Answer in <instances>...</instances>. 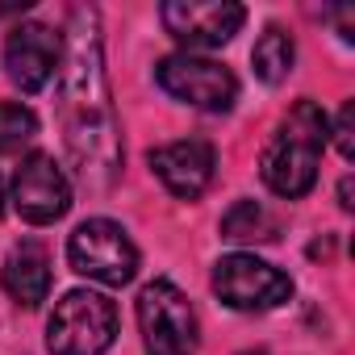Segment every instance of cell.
<instances>
[{
	"mask_svg": "<svg viewBox=\"0 0 355 355\" xmlns=\"http://www.w3.org/2000/svg\"><path fill=\"white\" fill-rule=\"evenodd\" d=\"M0 214H5V184H0Z\"/></svg>",
	"mask_w": 355,
	"mask_h": 355,
	"instance_id": "obj_19",
	"label": "cell"
},
{
	"mask_svg": "<svg viewBox=\"0 0 355 355\" xmlns=\"http://www.w3.org/2000/svg\"><path fill=\"white\" fill-rule=\"evenodd\" d=\"M117 338V309L109 297L92 288L67 293L46 326V347L51 355H105Z\"/></svg>",
	"mask_w": 355,
	"mask_h": 355,
	"instance_id": "obj_3",
	"label": "cell"
},
{
	"mask_svg": "<svg viewBox=\"0 0 355 355\" xmlns=\"http://www.w3.org/2000/svg\"><path fill=\"white\" fill-rule=\"evenodd\" d=\"M63 138L80 184L92 193L113 189L121 175V134L105 84L101 17L88 5L71 9L63 46Z\"/></svg>",
	"mask_w": 355,
	"mask_h": 355,
	"instance_id": "obj_1",
	"label": "cell"
},
{
	"mask_svg": "<svg viewBox=\"0 0 355 355\" xmlns=\"http://www.w3.org/2000/svg\"><path fill=\"white\" fill-rule=\"evenodd\" d=\"M338 205H343V209L355 205V201H351V175H343V184H338Z\"/></svg>",
	"mask_w": 355,
	"mask_h": 355,
	"instance_id": "obj_17",
	"label": "cell"
},
{
	"mask_svg": "<svg viewBox=\"0 0 355 355\" xmlns=\"http://www.w3.org/2000/svg\"><path fill=\"white\" fill-rule=\"evenodd\" d=\"M30 0H21V5H0V17H13V13H26Z\"/></svg>",
	"mask_w": 355,
	"mask_h": 355,
	"instance_id": "obj_18",
	"label": "cell"
},
{
	"mask_svg": "<svg viewBox=\"0 0 355 355\" xmlns=\"http://www.w3.org/2000/svg\"><path fill=\"white\" fill-rule=\"evenodd\" d=\"M5 288L26 309H38L46 301V293H51V255H46L42 243L26 239V243H17L9 251V259H5Z\"/></svg>",
	"mask_w": 355,
	"mask_h": 355,
	"instance_id": "obj_12",
	"label": "cell"
},
{
	"mask_svg": "<svg viewBox=\"0 0 355 355\" xmlns=\"http://www.w3.org/2000/svg\"><path fill=\"white\" fill-rule=\"evenodd\" d=\"M38 138V117L34 109L17 105V101H0V155H17L21 146H30Z\"/></svg>",
	"mask_w": 355,
	"mask_h": 355,
	"instance_id": "obj_15",
	"label": "cell"
},
{
	"mask_svg": "<svg viewBox=\"0 0 355 355\" xmlns=\"http://www.w3.org/2000/svg\"><path fill=\"white\" fill-rule=\"evenodd\" d=\"M326 134H330V121L318 101H297L288 109V117L276 125V134L259 159V175L276 197L297 201L313 189L318 163L326 150Z\"/></svg>",
	"mask_w": 355,
	"mask_h": 355,
	"instance_id": "obj_2",
	"label": "cell"
},
{
	"mask_svg": "<svg viewBox=\"0 0 355 355\" xmlns=\"http://www.w3.org/2000/svg\"><path fill=\"white\" fill-rule=\"evenodd\" d=\"M150 167L155 175L175 193V197H201L214 180V167H218V155L205 138H180V142H167V146H155L150 150Z\"/></svg>",
	"mask_w": 355,
	"mask_h": 355,
	"instance_id": "obj_11",
	"label": "cell"
},
{
	"mask_svg": "<svg viewBox=\"0 0 355 355\" xmlns=\"http://www.w3.org/2000/svg\"><path fill=\"white\" fill-rule=\"evenodd\" d=\"M351 101L343 105V113H338V125H334V138H338V150H343V159H351L355 155V134H351Z\"/></svg>",
	"mask_w": 355,
	"mask_h": 355,
	"instance_id": "obj_16",
	"label": "cell"
},
{
	"mask_svg": "<svg viewBox=\"0 0 355 355\" xmlns=\"http://www.w3.org/2000/svg\"><path fill=\"white\" fill-rule=\"evenodd\" d=\"M293 59H297V46H293V38L284 34V30H268L259 42H255V51H251V63H255V76L263 80V84H280L288 71H293Z\"/></svg>",
	"mask_w": 355,
	"mask_h": 355,
	"instance_id": "obj_13",
	"label": "cell"
},
{
	"mask_svg": "<svg viewBox=\"0 0 355 355\" xmlns=\"http://www.w3.org/2000/svg\"><path fill=\"white\" fill-rule=\"evenodd\" d=\"M138 326L146 355H197V313L171 280H150L138 293Z\"/></svg>",
	"mask_w": 355,
	"mask_h": 355,
	"instance_id": "obj_4",
	"label": "cell"
},
{
	"mask_svg": "<svg viewBox=\"0 0 355 355\" xmlns=\"http://www.w3.org/2000/svg\"><path fill=\"white\" fill-rule=\"evenodd\" d=\"M159 84L167 96L184 101L193 109H205V113H226L234 101H239V80L230 67L214 63V59H197V55H171L155 67Z\"/></svg>",
	"mask_w": 355,
	"mask_h": 355,
	"instance_id": "obj_6",
	"label": "cell"
},
{
	"mask_svg": "<svg viewBox=\"0 0 355 355\" xmlns=\"http://www.w3.org/2000/svg\"><path fill=\"white\" fill-rule=\"evenodd\" d=\"M243 355H268V351H243Z\"/></svg>",
	"mask_w": 355,
	"mask_h": 355,
	"instance_id": "obj_20",
	"label": "cell"
},
{
	"mask_svg": "<svg viewBox=\"0 0 355 355\" xmlns=\"http://www.w3.org/2000/svg\"><path fill=\"white\" fill-rule=\"evenodd\" d=\"M214 293L230 309L263 313V309H276L293 297V280L255 255H226L214 268Z\"/></svg>",
	"mask_w": 355,
	"mask_h": 355,
	"instance_id": "obj_7",
	"label": "cell"
},
{
	"mask_svg": "<svg viewBox=\"0 0 355 355\" xmlns=\"http://www.w3.org/2000/svg\"><path fill=\"white\" fill-rule=\"evenodd\" d=\"M63 59V42L51 26H38V21H26L9 34L5 42V67H9V80L21 88V92H42L55 76Z\"/></svg>",
	"mask_w": 355,
	"mask_h": 355,
	"instance_id": "obj_10",
	"label": "cell"
},
{
	"mask_svg": "<svg viewBox=\"0 0 355 355\" xmlns=\"http://www.w3.org/2000/svg\"><path fill=\"white\" fill-rule=\"evenodd\" d=\"M13 205L30 226H51L71 209V184L51 155H30L13 175Z\"/></svg>",
	"mask_w": 355,
	"mask_h": 355,
	"instance_id": "obj_9",
	"label": "cell"
},
{
	"mask_svg": "<svg viewBox=\"0 0 355 355\" xmlns=\"http://www.w3.org/2000/svg\"><path fill=\"white\" fill-rule=\"evenodd\" d=\"M247 21V9L234 0H171L163 5V26L175 42L189 51H214L226 46Z\"/></svg>",
	"mask_w": 355,
	"mask_h": 355,
	"instance_id": "obj_8",
	"label": "cell"
},
{
	"mask_svg": "<svg viewBox=\"0 0 355 355\" xmlns=\"http://www.w3.org/2000/svg\"><path fill=\"white\" fill-rule=\"evenodd\" d=\"M222 234L230 243H272L276 239V222L263 205L255 201H239L226 218H222Z\"/></svg>",
	"mask_w": 355,
	"mask_h": 355,
	"instance_id": "obj_14",
	"label": "cell"
},
{
	"mask_svg": "<svg viewBox=\"0 0 355 355\" xmlns=\"http://www.w3.org/2000/svg\"><path fill=\"white\" fill-rule=\"evenodd\" d=\"M67 259H71V268L80 276L101 280L109 288L130 284L134 272H138V247L109 218H92V222L76 226V234L67 239Z\"/></svg>",
	"mask_w": 355,
	"mask_h": 355,
	"instance_id": "obj_5",
	"label": "cell"
}]
</instances>
